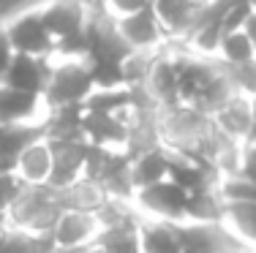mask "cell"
I'll use <instances>...</instances> for the list:
<instances>
[{
  "label": "cell",
  "mask_w": 256,
  "mask_h": 253,
  "mask_svg": "<svg viewBox=\"0 0 256 253\" xmlns=\"http://www.w3.org/2000/svg\"><path fill=\"white\" fill-rule=\"evenodd\" d=\"M38 14L54 41V55L84 57L88 19L93 14L88 5H82L79 0H44L38 5Z\"/></svg>",
  "instance_id": "6da1fadb"
},
{
  "label": "cell",
  "mask_w": 256,
  "mask_h": 253,
  "mask_svg": "<svg viewBox=\"0 0 256 253\" xmlns=\"http://www.w3.org/2000/svg\"><path fill=\"white\" fill-rule=\"evenodd\" d=\"M93 90H96V82L90 76L84 57L52 55L50 79H46V87H44V98L50 104V109H58V106H82Z\"/></svg>",
  "instance_id": "7a4b0ae2"
},
{
  "label": "cell",
  "mask_w": 256,
  "mask_h": 253,
  "mask_svg": "<svg viewBox=\"0 0 256 253\" xmlns=\"http://www.w3.org/2000/svg\"><path fill=\"white\" fill-rule=\"evenodd\" d=\"M134 207L142 213V218H161V221H186L188 194L172 180L136 188Z\"/></svg>",
  "instance_id": "3957f363"
},
{
  "label": "cell",
  "mask_w": 256,
  "mask_h": 253,
  "mask_svg": "<svg viewBox=\"0 0 256 253\" xmlns=\"http://www.w3.org/2000/svg\"><path fill=\"white\" fill-rule=\"evenodd\" d=\"M3 27L8 33V41L14 46V52H20V55H36V57L54 55V41L44 25V19H41L38 8L20 11L11 19H6Z\"/></svg>",
  "instance_id": "277c9868"
},
{
  "label": "cell",
  "mask_w": 256,
  "mask_h": 253,
  "mask_svg": "<svg viewBox=\"0 0 256 253\" xmlns=\"http://www.w3.org/2000/svg\"><path fill=\"white\" fill-rule=\"evenodd\" d=\"M210 0H153V11L166 30L169 46H182L196 30Z\"/></svg>",
  "instance_id": "5b68a950"
},
{
  "label": "cell",
  "mask_w": 256,
  "mask_h": 253,
  "mask_svg": "<svg viewBox=\"0 0 256 253\" xmlns=\"http://www.w3.org/2000/svg\"><path fill=\"white\" fill-rule=\"evenodd\" d=\"M180 253H226L248 248L226 224H199V221H182L180 224Z\"/></svg>",
  "instance_id": "8992f818"
},
{
  "label": "cell",
  "mask_w": 256,
  "mask_h": 253,
  "mask_svg": "<svg viewBox=\"0 0 256 253\" xmlns=\"http://www.w3.org/2000/svg\"><path fill=\"white\" fill-rule=\"evenodd\" d=\"M118 19V27L123 33V38L131 44V49L136 52H164L169 49V38L166 30H164L158 14L153 11V3L148 8H139L134 14L126 16H114Z\"/></svg>",
  "instance_id": "52a82bcc"
},
{
  "label": "cell",
  "mask_w": 256,
  "mask_h": 253,
  "mask_svg": "<svg viewBox=\"0 0 256 253\" xmlns=\"http://www.w3.org/2000/svg\"><path fill=\"white\" fill-rule=\"evenodd\" d=\"M46 114H50V104L44 95L0 82V123L3 125H44Z\"/></svg>",
  "instance_id": "ba28073f"
},
{
  "label": "cell",
  "mask_w": 256,
  "mask_h": 253,
  "mask_svg": "<svg viewBox=\"0 0 256 253\" xmlns=\"http://www.w3.org/2000/svg\"><path fill=\"white\" fill-rule=\"evenodd\" d=\"M82 136L84 142L106 150H126L131 136V120L128 114L112 112H88L82 114Z\"/></svg>",
  "instance_id": "9c48e42d"
},
{
  "label": "cell",
  "mask_w": 256,
  "mask_h": 253,
  "mask_svg": "<svg viewBox=\"0 0 256 253\" xmlns=\"http://www.w3.org/2000/svg\"><path fill=\"white\" fill-rule=\"evenodd\" d=\"M52 147V177L50 185L58 191L71 188L74 183L84 177V139H46Z\"/></svg>",
  "instance_id": "30bf717a"
},
{
  "label": "cell",
  "mask_w": 256,
  "mask_h": 253,
  "mask_svg": "<svg viewBox=\"0 0 256 253\" xmlns=\"http://www.w3.org/2000/svg\"><path fill=\"white\" fill-rule=\"evenodd\" d=\"M101 232V224L96 218V213L88 210H63L60 218L52 226V240L58 248H88L96 243Z\"/></svg>",
  "instance_id": "8fae6325"
},
{
  "label": "cell",
  "mask_w": 256,
  "mask_h": 253,
  "mask_svg": "<svg viewBox=\"0 0 256 253\" xmlns=\"http://www.w3.org/2000/svg\"><path fill=\"white\" fill-rule=\"evenodd\" d=\"M210 117H212V125L218 128V134H224L226 139L237 144H246L248 134H251V95L234 90L216 106V112Z\"/></svg>",
  "instance_id": "7c38bea8"
},
{
  "label": "cell",
  "mask_w": 256,
  "mask_h": 253,
  "mask_svg": "<svg viewBox=\"0 0 256 253\" xmlns=\"http://www.w3.org/2000/svg\"><path fill=\"white\" fill-rule=\"evenodd\" d=\"M50 65H52V57H36V55H20L16 52L3 76V84L44 95L46 79H50Z\"/></svg>",
  "instance_id": "4fadbf2b"
},
{
  "label": "cell",
  "mask_w": 256,
  "mask_h": 253,
  "mask_svg": "<svg viewBox=\"0 0 256 253\" xmlns=\"http://www.w3.org/2000/svg\"><path fill=\"white\" fill-rule=\"evenodd\" d=\"M169 166H172V150L166 144H153V147L131 155L134 188H144V185L169 180Z\"/></svg>",
  "instance_id": "5bb4252c"
},
{
  "label": "cell",
  "mask_w": 256,
  "mask_h": 253,
  "mask_svg": "<svg viewBox=\"0 0 256 253\" xmlns=\"http://www.w3.org/2000/svg\"><path fill=\"white\" fill-rule=\"evenodd\" d=\"M14 174L25 185H50V177H52V147H50V142H46V136L30 142L28 147L22 150Z\"/></svg>",
  "instance_id": "9a60e30c"
},
{
  "label": "cell",
  "mask_w": 256,
  "mask_h": 253,
  "mask_svg": "<svg viewBox=\"0 0 256 253\" xmlns=\"http://www.w3.org/2000/svg\"><path fill=\"white\" fill-rule=\"evenodd\" d=\"M180 224L182 221L142 218V224H139L142 253H180V248H182Z\"/></svg>",
  "instance_id": "2e32d148"
},
{
  "label": "cell",
  "mask_w": 256,
  "mask_h": 253,
  "mask_svg": "<svg viewBox=\"0 0 256 253\" xmlns=\"http://www.w3.org/2000/svg\"><path fill=\"white\" fill-rule=\"evenodd\" d=\"M44 136V125H3L0 123V172H14L22 150Z\"/></svg>",
  "instance_id": "e0dca14e"
},
{
  "label": "cell",
  "mask_w": 256,
  "mask_h": 253,
  "mask_svg": "<svg viewBox=\"0 0 256 253\" xmlns=\"http://www.w3.org/2000/svg\"><path fill=\"white\" fill-rule=\"evenodd\" d=\"M226 218V199L221 194V183L216 188L188 194L186 221H199V224H224Z\"/></svg>",
  "instance_id": "ac0fdd59"
},
{
  "label": "cell",
  "mask_w": 256,
  "mask_h": 253,
  "mask_svg": "<svg viewBox=\"0 0 256 253\" xmlns=\"http://www.w3.org/2000/svg\"><path fill=\"white\" fill-rule=\"evenodd\" d=\"M224 224H226L248 248H256V202L226 199V218H224Z\"/></svg>",
  "instance_id": "d6986e66"
},
{
  "label": "cell",
  "mask_w": 256,
  "mask_h": 253,
  "mask_svg": "<svg viewBox=\"0 0 256 253\" xmlns=\"http://www.w3.org/2000/svg\"><path fill=\"white\" fill-rule=\"evenodd\" d=\"M96 245L104 253H142L139 243V224H123V226H104L96 237Z\"/></svg>",
  "instance_id": "ffe728a7"
},
{
  "label": "cell",
  "mask_w": 256,
  "mask_h": 253,
  "mask_svg": "<svg viewBox=\"0 0 256 253\" xmlns=\"http://www.w3.org/2000/svg\"><path fill=\"white\" fill-rule=\"evenodd\" d=\"M251 57H256L251 41L248 35L242 33V27L237 30H226L218 41V49H216V60L224 65H240V63H248Z\"/></svg>",
  "instance_id": "44dd1931"
},
{
  "label": "cell",
  "mask_w": 256,
  "mask_h": 253,
  "mask_svg": "<svg viewBox=\"0 0 256 253\" xmlns=\"http://www.w3.org/2000/svg\"><path fill=\"white\" fill-rule=\"evenodd\" d=\"M224 68H226V76L234 90H240L246 95H256V57H251L248 63H240V65H224Z\"/></svg>",
  "instance_id": "7402d4cb"
},
{
  "label": "cell",
  "mask_w": 256,
  "mask_h": 253,
  "mask_svg": "<svg viewBox=\"0 0 256 253\" xmlns=\"http://www.w3.org/2000/svg\"><path fill=\"white\" fill-rule=\"evenodd\" d=\"M22 191H25V183L14 172H0V213L8 215V210L14 207Z\"/></svg>",
  "instance_id": "603a6c76"
},
{
  "label": "cell",
  "mask_w": 256,
  "mask_h": 253,
  "mask_svg": "<svg viewBox=\"0 0 256 253\" xmlns=\"http://www.w3.org/2000/svg\"><path fill=\"white\" fill-rule=\"evenodd\" d=\"M153 0H104V11L112 16H126V14H134L139 8H148Z\"/></svg>",
  "instance_id": "cb8c5ba5"
},
{
  "label": "cell",
  "mask_w": 256,
  "mask_h": 253,
  "mask_svg": "<svg viewBox=\"0 0 256 253\" xmlns=\"http://www.w3.org/2000/svg\"><path fill=\"white\" fill-rule=\"evenodd\" d=\"M237 174L246 177V180H251V183H256V144H242Z\"/></svg>",
  "instance_id": "d4e9b609"
},
{
  "label": "cell",
  "mask_w": 256,
  "mask_h": 253,
  "mask_svg": "<svg viewBox=\"0 0 256 253\" xmlns=\"http://www.w3.org/2000/svg\"><path fill=\"white\" fill-rule=\"evenodd\" d=\"M44 0H0V22L11 19L14 14L20 11H28V8H38Z\"/></svg>",
  "instance_id": "484cf974"
},
{
  "label": "cell",
  "mask_w": 256,
  "mask_h": 253,
  "mask_svg": "<svg viewBox=\"0 0 256 253\" xmlns=\"http://www.w3.org/2000/svg\"><path fill=\"white\" fill-rule=\"evenodd\" d=\"M14 55L16 52H14V46H11V41H8V33H6L3 22H0V82H3V76H6V71H8Z\"/></svg>",
  "instance_id": "4316f807"
},
{
  "label": "cell",
  "mask_w": 256,
  "mask_h": 253,
  "mask_svg": "<svg viewBox=\"0 0 256 253\" xmlns=\"http://www.w3.org/2000/svg\"><path fill=\"white\" fill-rule=\"evenodd\" d=\"M242 33L248 35V41H251V46L256 52V8H251V14L246 16V22H242Z\"/></svg>",
  "instance_id": "83f0119b"
},
{
  "label": "cell",
  "mask_w": 256,
  "mask_h": 253,
  "mask_svg": "<svg viewBox=\"0 0 256 253\" xmlns=\"http://www.w3.org/2000/svg\"><path fill=\"white\" fill-rule=\"evenodd\" d=\"M246 144H256V95H251V134Z\"/></svg>",
  "instance_id": "f1b7e54d"
},
{
  "label": "cell",
  "mask_w": 256,
  "mask_h": 253,
  "mask_svg": "<svg viewBox=\"0 0 256 253\" xmlns=\"http://www.w3.org/2000/svg\"><path fill=\"white\" fill-rule=\"evenodd\" d=\"M84 253H104V251H101V248H98V245H96V243H93V245H88V248H84Z\"/></svg>",
  "instance_id": "f546056e"
},
{
  "label": "cell",
  "mask_w": 256,
  "mask_h": 253,
  "mask_svg": "<svg viewBox=\"0 0 256 253\" xmlns=\"http://www.w3.org/2000/svg\"><path fill=\"white\" fill-rule=\"evenodd\" d=\"M226 253H251V248H240V251H226Z\"/></svg>",
  "instance_id": "4dcf8cb0"
},
{
  "label": "cell",
  "mask_w": 256,
  "mask_h": 253,
  "mask_svg": "<svg viewBox=\"0 0 256 253\" xmlns=\"http://www.w3.org/2000/svg\"><path fill=\"white\" fill-rule=\"evenodd\" d=\"M251 253H256V248H251Z\"/></svg>",
  "instance_id": "1f68e13d"
}]
</instances>
